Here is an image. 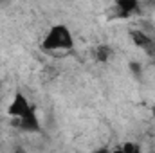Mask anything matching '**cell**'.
<instances>
[{
    "instance_id": "1",
    "label": "cell",
    "mask_w": 155,
    "mask_h": 153,
    "mask_svg": "<svg viewBox=\"0 0 155 153\" xmlns=\"http://www.w3.org/2000/svg\"><path fill=\"white\" fill-rule=\"evenodd\" d=\"M7 115L11 119H15L18 128H22V130L35 132V130L40 128L38 117L35 114V108H33V105L29 103V99L24 94H16L13 97V101L7 106Z\"/></svg>"
},
{
    "instance_id": "2",
    "label": "cell",
    "mask_w": 155,
    "mask_h": 153,
    "mask_svg": "<svg viewBox=\"0 0 155 153\" xmlns=\"http://www.w3.org/2000/svg\"><path fill=\"white\" fill-rule=\"evenodd\" d=\"M41 47L45 50H51V52L72 49L74 47V38H72L71 29L67 25H63V24H58V25L51 27L49 33L45 34L43 41H41Z\"/></svg>"
},
{
    "instance_id": "3",
    "label": "cell",
    "mask_w": 155,
    "mask_h": 153,
    "mask_svg": "<svg viewBox=\"0 0 155 153\" xmlns=\"http://www.w3.org/2000/svg\"><path fill=\"white\" fill-rule=\"evenodd\" d=\"M112 153H143V151L135 142H124V144L117 146L116 150H112Z\"/></svg>"
},
{
    "instance_id": "4",
    "label": "cell",
    "mask_w": 155,
    "mask_h": 153,
    "mask_svg": "<svg viewBox=\"0 0 155 153\" xmlns=\"http://www.w3.org/2000/svg\"><path fill=\"white\" fill-rule=\"evenodd\" d=\"M108 56H110V47H108V45H99V47L96 49V58H97L99 61H107Z\"/></svg>"
},
{
    "instance_id": "5",
    "label": "cell",
    "mask_w": 155,
    "mask_h": 153,
    "mask_svg": "<svg viewBox=\"0 0 155 153\" xmlns=\"http://www.w3.org/2000/svg\"><path fill=\"white\" fill-rule=\"evenodd\" d=\"M90 153H112V150H108V148H97V150H94V151Z\"/></svg>"
}]
</instances>
